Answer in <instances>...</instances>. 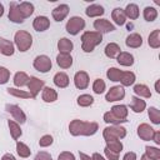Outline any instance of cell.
Instances as JSON below:
<instances>
[{
  "instance_id": "obj_1",
  "label": "cell",
  "mask_w": 160,
  "mask_h": 160,
  "mask_svg": "<svg viewBox=\"0 0 160 160\" xmlns=\"http://www.w3.org/2000/svg\"><path fill=\"white\" fill-rule=\"evenodd\" d=\"M99 130V125L95 121H82L74 119L69 124V131L72 136H91Z\"/></svg>"
},
{
  "instance_id": "obj_2",
  "label": "cell",
  "mask_w": 160,
  "mask_h": 160,
  "mask_svg": "<svg viewBox=\"0 0 160 160\" xmlns=\"http://www.w3.org/2000/svg\"><path fill=\"white\" fill-rule=\"evenodd\" d=\"M102 41V35L98 31H85L81 35V49L85 52H91L94 49L101 44Z\"/></svg>"
},
{
  "instance_id": "obj_3",
  "label": "cell",
  "mask_w": 160,
  "mask_h": 160,
  "mask_svg": "<svg viewBox=\"0 0 160 160\" xmlns=\"http://www.w3.org/2000/svg\"><path fill=\"white\" fill-rule=\"evenodd\" d=\"M14 42H15L18 50H20L21 52H25L32 45V36L30 35V32H28L25 30H19L15 32Z\"/></svg>"
},
{
  "instance_id": "obj_4",
  "label": "cell",
  "mask_w": 160,
  "mask_h": 160,
  "mask_svg": "<svg viewBox=\"0 0 160 160\" xmlns=\"http://www.w3.org/2000/svg\"><path fill=\"white\" fill-rule=\"evenodd\" d=\"M102 136L105 139V141H110V140H120L122 138L126 136V129L120 126V125H112V126H108L102 130Z\"/></svg>"
},
{
  "instance_id": "obj_5",
  "label": "cell",
  "mask_w": 160,
  "mask_h": 160,
  "mask_svg": "<svg viewBox=\"0 0 160 160\" xmlns=\"http://www.w3.org/2000/svg\"><path fill=\"white\" fill-rule=\"evenodd\" d=\"M85 28V20L80 16H72L66 22V31L70 34V35H78L81 30H84Z\"/></svg>"
},
{
  "instance_id": "obj_6",
  "label": "cell",
  "mask_w": 160,
  "mask_h": 160,
  "mask_svg": "<svg viewBox=\"0 0 160 160\" xmlns=\"http://www.w3.org/2000/svg\"><path fill=\"white\" fill-rule=\"evenodd\" d=\"M32 65H34V68H35L38 71H40V72H48V71L51 69V66H52L50 58L46 56V55H38V56L34 59Z\"/></svg>"
},
{
  "instance_id": "obj_7",
  "label": "cell",
  "mask_w": 160,
  "mask_h": 160,
  "mask_svg": "<svg viewBox=\"0 0 160 160\" xmlns=\"http://www.w3.org/2000/svg\"><path fill=\"white\" fill-rule=\"evenodd\" d=\"M44 86H45L44 80H40L35 76H30V80L28 82V89L31 95V99H35L38 96V94L40 92V90L44 89Z\"/></svg>"
},
{
  "instance_id": "obj_8",
  "label": "cell",
  "mask_w": 160,
  "mask_h": 160,
  "mask_svg": "<svg viewBox=\"0 0 160 160\" xmlns=\"http://www.w3.org/2000/svg\"><path fill=\"white\" fill-rule=\"evenodd\" d=\"M5 108H6V111L14 118V120H15L18 124H24V122L26 121V115H25V112L20 109V106L12 105V104H8Z\"/></svg>"
},
{
  "instance_id": "obj_9",
  "label": "cell",
  "mask_w": 160,
  "mask_h": 160,
  "mask_svg": "<svg viewBox=\"0 0 160 160\" xmlns=\"http://www.w3.org/2000/svg\"><path fill=\"white\" fill-rule=\"evenodd\" d=\"M125 96V90L122 86H112L110 88V90L106 92L105 95V100L109 101V102H114V101H119V100H122Z\"/></svg>"
},
{
  "instance_id": "obj_10",
  "label": "cell",
  "mask_w": 160,
  "mask_h": 160,
  "mask_svg": "<svg viewBox=\"0 0 160 160\" xmlns=\"http://www.w3.org/2000/svg\"><path fill=\"white\" fill-rule=\"evenodd\" d=\"M9 20L15 22V24H21L24 22V16L21 15L20 10H19V4L12 1L10 2V8H9Z\"/></svg>"
},
{
  "instance_id": "obj_11",
  "label": "cell",
  "mask_w": 160,
  "mask_h": 160,
  "mask_svg": "<svg viewBox=\"0 0 160 160\" xmlns=\"http://www.w3.org/2000/svg\"><path fill=\"white\" fill-rule=\"evenodd\" d=\"M94 28L98 32H100L101 35L102 34H106V32H111L115 30V26L106 19H98L94 21Z\"/></svg>"
},
{
  "instance_id": "obj_12",
  "label": "cell",
  "mask_w": 160,
  "mask_h": 160,
  "mask_svg": "<svg viewBox=\"0 0 160 160\" xmlns=\"http://www.w3.org/2000/svg\"><path fill=\"white\" fill-rule=\"evenodd\" d=\"M154 132L155 130L146 122H142L138 126V136L144 140V141H149V140H152V136H154Z\"/></svg>"
},
{
  "instance_id": "obj_13",
  "label": "cell",
  "mask_w": 160,
  "mask_h": 160,
  "mask_svg": "<svg viewBox=\"0 0 160 160\" xmlns=\"http://www.w3.org/2000/svg\"><path fill=\"white\" fill-rule=\"evenodd\" d=\"M89 82H90V79H89V75L86 71H78L74 75V84L78 89H80V90L86 89L89 86Z\"/></svg>"
},
{
  "instance_id": "obj_14",
  "label": "cell",
  "mask_w": 160,
  "mask_h": 160,
  "mask_svg": "<svg viewBox=\"0 0 160 160\" xmlns=\"http://www.w3.org/2000/svg\"><path fill=\"white\" fill-rule=\"evenodd\" d=\"M68 14H69V6H68L66 4H60V5H58V6L52 10V12H51L52 19H54L55 21H62V20L68 16Z\"/></svg>"
},
{
  "instance_id": "obj_15",
  "label": "cell",
  "mask_w": 160,
  "mask_h": 160,
  "mask_svg": "<svg viewBox=\"0 0 160 160\" xmlns=\"http://www.w3.org/2000/svg\"><path fill=\"white\" fill-rule=\"evenodd\" d=\"M50 26V20L46 18V16H36L32 21V28L36 30V31H45L48 30Z\"/></svg>"
},
{
  "instance_id": "obj_16",
  "label": "cell",
  "mask_w": 160,
  "mask_h": 160,
  "mask_svg": "<svg viewBox=\"0 0 160 160\" xmlns=\"http://www.w3.org/2000/svg\"><path fill=\"white\" fill-rule=\"evenodd\" d=\"M125 44L128 48H132V49H136V48H140L142 45V38L140 34H136V32H132L130 35H128L126 40H125Z\"/></svg>"
},
{
  "instance_id": "obj_17",
  "label": "cell",
  "mask_w": 160,
  "mask_h": 160,
  "mask_svg": "<svg viewBox=\"0 0 160 160\" xmlns=\"http://www.w3.org/2000/svg\"><path fill=\"white\" fill-rule=\"evenodd\" d=\"M15 51L14 44L10 40H6L4 38H0V52L5 56H11Z\"/></svg>"
},
{
  "instance_id": "obj_18",
  "label": "cell",
  "mask_w": 160,
  "mask_h": 160,
  "mask_svg": "<svg viewBox=\"0 0 160 160\" xmlns=\"http://www.w3.org/2000/svg\"><path fill=\"white\" fill-rule=\"evenodd\" d=\"M58 49H59L60 54H70L74 49V44L68 38H61L58 41Z\"/></svg>"
},
{
  "instance_id": "obj_19",
  "label": "cell",
  "mask_w": 160,
  "mask_h": 160,
  "mask_svg": "<svg viewBox=\"0 0 160 160\" xmlns=\"http://www.w3.org/2000/svg\"><path fill=\"white\" fill-rule=\"evenodd\" d=\"M52 81H54V84H55L58 88H60V89H64V88H66V86L69 85V82H70V80H69V76H68L65 72H62V71H60V72H56V74L54 75V79H52Z\"/></svg>"
},
{
  "instance_id": "obj_20",
  "label": "cell",
  "mask_w": 160,
  "mask_h": 160,
  "mask_svg": "<svg viewBox=\"0 0 160 160\" xmlns=\"http://www.w3.org/2000/svg\"><path fill=\"white\" fill-rule=\"evenodd\" d=\"M56 64L61 69H69L72 65V58L70 54H60L56 56Z\"/></svg>"
},
{
  "instance_id": "obj_21",
  "label": "cell",
  "mask_w": 160,
  "mask_h": 160,
  "mask_svg": "<svg viewBox=\"0 0 160 160\" xmlns=\"http://www.w3.org/2000/svg\"><path fill=\"white\" fill-rule=\"evenodd\" d=\"M104 12H105L104 8H102L101 5H99V4H91V5H89V6L86 8V10H85V14H86L89 18L101 16V15H104Z\"/></svg>"
},
{
  "instance_id": "obj_22",
  "label": "cell",
  "mask_w": 160,
  "mask_h": 160,
  "mask_svg": "<svg viewBox=\"0 0 160 160\" xmlns=\"http://www.w3.org/2000/svg\"><path fill=\"white\" fill-rule=\"evenodd\" d=\"M41 98H42V100H44L45 102H54V101L58 100V92H56L52 88L44 86Z\"/></svg>"
},
{
  "instance_id": "obj_23",
  "label": "cell",
  "mask_w": 160,
  "mask_h": 160,
  "mask_svg": "<svg viewBox=\"0 0 160 160\" xmlns=\"http://www.w3.org/2000/svg\"><path fill=\"white\" fill-rule=\"evenodd\" d=\"M29 80H30V78L28 76L26 72H24V71H18V72L14 75V80H12V81H14V85H15L16 88H22V86L28 85Z\"/></svg>"
},
{
  "instance_id": "obj_24",
  "label": "cell",
  "mask_w": 160,
  "mask_h": 160,
  "mask_svg": "<svg viewBox=\"0 0 160 160\" xmlns=\"http://www.w3.org/2000/svg\"><path fill=\"white\" fill-rule=\"evenodd\" d=\"M130 108L134 112H142L146 108V102L145 100H142L141 98H138V96H132L131 98V104H130Z\"/></svg>"
},
{
  "instance_id": "obj_25",
  "label": "cell",
  "mask_w": 160,
  "mask_h": 160,
  "mask_svg": "<svg viewBox=\"0 0 160 160\" xmlns=\"http://www.w3.org/2000/svg\"><path fill=\"white\" fill-rule=\"evenodd\" d=\"M124 14L130 20H136L140 15V11H139V8L136 4H128L126 8L124 9Z\"/></svg>"
},
{
  "instance_id": "obj_26",
  "label": "cell",
  "mask_w": 160,
  "mask_h": 160,
  "mask_svg": "<svg viewBox=\"0 0 160 160\" xmlns=\"http://www.w3.org/2000/svg\"><path fill=\"white\" fill-rule=\"evenodd\" d=\"M116 60L122 66H131L134 64V56L130 52H126V51H121L116 56Z\"/></svg>"
},
{
  "instance_id": "obj_27",
  "label": "cell",
  "mask_w": 160,
  "mask_h": 160,
  "mask_svg": "<svg viewBox=\"0 0 160 160\" xmlns=\"http://www.w3.org/2000/svg\"><path fill=\"white\" fill-rule=\"evenodd\" d=\"M8 126H9L11 138H12L14 140H18V139L21 136V134H22L20 125H19L15 120H8Z\"/></svg>"
},
{
  "instance_id": "obj_28",
  "label": "cell",
  "mask_w": 160,
  "mask_h": 160,
  "mask_svg": "<svg viewBox=\"0 0 160 160\" xmlns=\"http://www.w3.org/2000/svg\"><path fill=\"white\" fill-rule=\"evenodd\" d=\"M111 18L112 20L115 21L116 25H124L125 21H126V16L124 14V9L121 8H115L111 12Z\"/></svg>"
},
{
  "instance_id": "obj_29",
  "label": "cell",
  "mask_w": 160,
  "mask_h": 160,
  "mask_svg": "<svg viewBox=\"0 0 160 160\" xmlns=\"http://www.w3.org/2000/svg\"><path fill=\"white\" fill-rule=\"evenodd\" d=\"M120 46L116 44V42H109L106 46H105V55L110 59H114L116 58L121 51H120Z\"/></svg>"
},
{
  "instance_id": "obj_30",
  "label": "cell",
  "mask_w": 160,
  "mask_h": 160,
  "mask_svg": "<svg viewBox=\"0 0 160 160\" xmlns=\"http://www.w3.org/2000/svg\"><path fill=\"white\" fill-rule=\"evenodd\" d=\"M148 44L152 49L160 48V30L159 29H156L152 32H150V35L148 38Z\"/></svg>"
},
{
  "instance_id": "obj_31",
  "label": "cell",
  "mask_w": 160,
  "mask_h": 160,
  "mask_svg": "<svg viewBox=\"0 0 160 160\" xmlns=\"http://www.w3.org/2000/svg\"><path fill=\"white\" fill-rule=\"evenodd\" d=\"M134 92L138 95V98H145V99H149L151 98V91L150 89L144 85V84H138L134 86Z\"/></svg>"
},
{
  "instance_id": "obj_32",
  "label": "cell",
  "mask_w": 160,
  "mask_h": 160,
  "mask_svg": "<svg viewBox=\"0 0 160 160\" xmlns=\"http://www.w3.org/2000/svg\"><path fill=\"white\" fill-rule=\"evenodd\" d=\"M19 10H20L21 15L24 16V19H26L30 15H32V12H34V5L31 2H29V1H22V2L19 4Z\"/></svg>"
},
{
  "instance_id": "obj_33",
  "label": "cell",
  "mask_w": 160,
  "mask_h": 160,
  "mask_svg": "<svg viewBox=\"0 0 160 160\" xmlns=\"http://www.w3.org/2000/svg\"><path fill=\"white\" fill-rule=\"evenodd\" d=\"M111 112H112L116 118L125 120V119L128 118L129 110H128V108H126L125 105H114V106L111 108Z\"/></svg>"
},
{
  "instance_id": "obj_34",
  "label": "cell",
  "mask_w": 160,
  "mask_h": 160,
  "mask_svg": "<svg viewBox=\"0 0 160 160\" xmlns=\"http://www.w3.org/2000/svg\"><path fill=\"white\" fill-rule=\"evenodd\" d=\"M120 82H121L122 86H130V85H132L135 82V74L131 72V71H122Z\"/></svg>"
},
{
  "instance_id": "obj_35",
  "label": "cell",
  "mask_w": 160,
  "mask_h": 160,
  "mask_svg": "<svg viewBox=\"0 0 160 160\" xmlns=\"http://www.w3.org/2000/svg\"><path fill=\"white\" fill-rule=\"evenodd\" d=\"M16 152L20 158H29L31 154V150L26 144L21 141H16Z\"/></svg>"
},
{
  "instance_id": "obj_36",
  "label": "cell",
  "mask_w": 160,
  "mask_h": 160,
  "mask_svg": "<svg viewBox=\"0 0 160 160\" xmlns=\"http://www.w3.org/2000/svg\"><path fill=\"white\" fill-rule=\"evenodd\" d=\"M121 75H122V70H120L118 68H110L106 71V76H108V79L110 81H115V82L116 81H120Z\"/></svg>"
},
{
  "instance_id": "obj_37",
  "label": "cell",
  "mask_w": 160,
  "mask_h": 160,
  "mask_svg": "<svg viewBox=\"0 0 160 160\" xmlns=\"http://www.w3.org/2000/svg\"><path fill=\"white\" fill-rule=\"evenodd\" d=\"M104 121L106 122V124H112V125H120V124H122V122H126L128 120L125 119V120H122V119H119V118H116L111 111H108V112H105L104 114Z\"/></svg>"
},
{
  "instance_id": "obj_38",
  "label": "cell",
  "mask_w": 160,
  "mask_h": 160,
  "mask_svg": "<svg viewBox=\"0 0 160 160\" xmlns=\"http://www.w3.org/2000/svg\"><path fill=\"white\" fill-rule=\"evenodd\" d=\"M76 102L81 108H88V106H90V105L94 104V98L91 95H89V94H82V95H80L78 98Z\"/></svg>"
},
{
  "instance_id": "obj_39",
  "label": "cell",
  "mask_w": 160,
  "mask_h": 160,
  "mask_svg": "<svg viewBox=\"0 0 160 160\" xmlns=\"http://www.w3.org/2000/svg\"><path fill=\"white\" fill-rule=\"evenodd\" d=\"M8 94L15 96V98H21V99H29L31 98L30 92L29 91H25V90H20V89H16V88H8Z\"/></svg>"
},
{
  "instance_id": "obj_40",
  "label": "cell",
  "mask_w": 160,
  "mask_h": 160,
  "mask_svg": "<svg viewBox=\"0 0 160 160\" xmlns=\"http://www.w3.org/2000/svg\"><path fill=\"white\" fill-rule=\"evenodd\" d=\"M158 18V10L154 6H146L144 9V19L146 21H154Z\"/></svg>"
},
{
  "instance_id": "obj_41",
  "label": "cell",
  "mask_w": 160,
  "mask_h": 160,
  "mask_svg": "<svg viewBox=\"0 0 160 160\" xmlns=\"http://www.w3.org/2000/svg\"><path fill=\"white\" fill-rule=\"evenodd\" d=\"M148 115H149V118H150V120H151L152 124H155V125H159L160 124V111H159L158 108L150 106L149 110H148Z\"/></svg>"
},
{
  "instance_id": "obj_42",
  "label": "cell",
  "mask_w": 160,
  "mask_h": 160,
  "mask_svg": "<svg viewBox=\"0 0 160 160\" xmlns=\"http://www.w3.org/2000/svg\"><path fill=\"white\" fill-rule=\"evenodd\" d=\"M105 142H106L105 148H108L109 150H111L116 154H119L122 150V142L120 140H110V141H105Z\"/></svg>"
},
{
  "instance_id": "obj_43",
  "label": "cell",
  "mask_w": 160,
  "mask_h": 160,
  "mask_svg": "<svg viewBox=\"0 0 160 160\" xmlns=\"http://www.w3.org/2000/svg\"><path fill=\"white\" fill-rule=\"evenodd\" d=\"M145 155L152 160H159L160 159V149L154 148V146H146L145 148Z\"/></svg>"
},
{
  "instance_id": "obj_44",
  "label": "cell",
  "mask_w": 160,
  "mask_h": 160,
  "mask_svg": "<svg viewBox=\"0 0 160 160\" xmlns=\"http://www.w3.org/2000/svg\"><path fill=\"white\" fill-rule=\"evenodd\" d=\"M105 88H106V84H105V81H104L102 79H96V80L94 81V84H92V90H94V92H95V94H99V95L105 91Z\"/></svg>"
},
{
  "instance_id": "obj_45",
  "label": "cell",
  "mask_w": 160,
  "mask_h": 160,
  "mask_svg": "<svg viewBox=\"0 0 160 160\" xmlns=\"http://www.w3.org/2000/svg\"><path fill=\"white\" fill-rule=\"evenodd\" d=\"M10 79V71L4 68V66H0V85L2 84H6Z\"/></svg>"
},
{
  "instance_id": "obj_46",
  "label": "cell",
  "mask_w": 160,
  "mask_h": 160,
  "mask_svg": "<svg viewBox=\"0 0 160 160\" xmlns=\"http://www.w3.org/2000/svg\"><path fill=\"white\" fill-rule=\"evenodd\" d=\"M52 141H54V139H52L51 135H44V136L40 138L39 145H40L41 148H48V146H50V145L52 144Z\"/></svg>"
},
{
  "instance_id": "obj_47",
  "label": "cell",
  "mask_w": 160,
  "mask_h": 160,
  "mask_svg": "<svg viewBox=\"0 0 160 160\" xmlns=\"http://www.w3.org/2000/svg\"><path fill=\"white\" fill-rule=\"evenodd\" d=\"M58 160H76V159H75V156H74L72 152H70V151H62V152L59 154Z\"/></svg>"
},
{
  "instance_id": "obj_48",
  "label": "cell",
  "mask_w": 160,
  "mask_h": 160,
  "mask_svg": "<svg viewBox=\"0 0 160 160\" xmlns=\"http://www.w3.org/2000/svg\"><path fill=\"white\" fill-rule=\"evenodd\" d=\"M104 152H105V156H106L108 160H119V154H116V152L109 150L108 148L104 149Z\"/></svg>"
},
{
  "instance_id": "obj_49",
  "label": "cell",
  "mask_w": 160,
  "mask_h": 160,
  "mask_svg": "<svg viewBox=\"0 0 160 160\" xmlns=\"http://www.w3.org/2000/svg\"><path fill=\"white\" fill-rule=\"evenodd\" d=\"M34 160H52V158H51V155H50L49 152H46V151H39V152L36 154V156H35Z\"/></svg>"
},
{
  "instance_id": "obj_50",
  "label": "cell",
  "mask_w": 160,
  "mask_h": 160,
  "mask_svg": "<svg viewBox=\"0 0 160 160\" xmlns=\"http://www.w3.org/2000/svg\"><path fill=\"white\" fill-rule=\"evenodd\" d=\"M122 160H136V154L134 151H129V152H126L124 155Z\"/></svg>"
},
{
  "instance_id": "obj_51",
  "label": "cell",
  "mask_w": 160,
  "mask_h": 160,
  "mask_svg": "<svg viewBox=\"0 0 160 160\" xmlns=\"http://www.w3.org/2000/svg\"><path fill=\"white\" fill-rule=\"evenodd\" d=\"M152 141H154L156 145H160V131H155V132H154Z\"/></svg>"
},
{
  "instance_id": "obj_52",
  "label": "cell",
  "mask_w": 160,
  "mask_h": 160,
  "mask_svg": "<svg viewBox=\"0 0 160 160\" xmlns=\"http://www.w3.org/2000/svg\"><path fill=\"white\" fill-rule=\"evenodd\" d=\"M79 156H80V160H92L90 155H86L85 152H81V151H79Z\"/></svg>"
},
{
  "instance_id": "obj_53",
  "label": "cell",
  "mask_w": 160,
  "mask_h": 160,
  "mask_svg": "<svg viewBox=\"0 0 160 160\" xmlns=\"http://www.w3.org/2000/svg\"><path fill=\"white\" fill-rule=\"evenodd\" d=\"M1 160H16L15 159V156L12 155V154H5V155H2V158H1Z\"/></svg>"
},
{
  "instance_id": "obj_54",
  "label": "cell",
  "mask_w": 160,
  "mask_h": 160,
  "mask_svg": "<svg viewBox=\"0 0 160 160\" xmlns=\"http://www.w3.org/2000/svg\"><path fill=\"white\" fill-rule=\"evenodd\" d=\"M91 159H92V160H105L99 152H94V154L91 155Z\"/></svg>"
},
{
  "instance_id": "obj_55",
  "label": "cell",
  "mask_w": 160,
  "mask_h": 160,
  "mask_svg": "<svg viewBox=\"0 0 160 160\" xmlns=\"http://www.w3.org/2000/svg\"><path fill=\"white\" fill-rule=\"evenodd\" d=\"M159 81H160V80H156V82H155V90H156V92H158V94H160V89H159Z\"/></svg>"
},
{
  "instance_id": "obj_56",
  "label": "cell",
  "mask_w": 160,
  "mask_h": 160,
  "mask_svg": "<svg viewBox=\"0 0 160 160\" xmlns=\"http://www.w3.org/2000/svg\"><path fill=\"white\" fill-rule=\"evenodd\" d=\"M2 14H4V5L0 4V18L2 16Z\"/></svg>"
},
{
  "instance_id": "obj_57",
  "label": "cell",
  "mask_w": 160,
  "mask_h": 160,
  "mask_svg": "<svg viewBox=\"0 0 160 160\" xmlns=\"http://www.w3.org/2000/svg\"><path fill=\"white\" fill-rule=\"evenodd\" d=\"M140 160H152V159H150V158H148V156H146V155L144 154V155H142V156L140 158Z\"/></svg>"
}]
</instances>
